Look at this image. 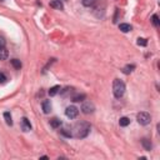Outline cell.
I'll return each mask as SVG.
<instances>
[{"label": "cell", "mask_w": 160, "mask_h": 160, "mask_svg": "<svg viewBox=\"0 0 160 160\" xmlns=\"http://www.w3.org/2000/svg\"><path fill=\"white\" fill-rule=\"evenodd\" d=\"M146 44H148V41H146V39H144V38H139V39H138V45L146 46Z\"/></svg>", "instance_id": "21"}, {"label": "cell", "mask_w": 160, "mask_h": 160, "mask_svg": "<svg viewBox=\"0 0 160 160\" xmlns=\"http://www.w3.org/2000/svg\"><path fill=\"white\" fill-rule=\"evenodd\" d=\"M8 56H9V51L5 49V46L0 48V60H6Z\"/></svg>", "instance_id": "13"}, {"label": "cell", "mask_w": 160, "mask_h": 160, "mask_svg": "<svg viewBox=\"0 0 160 160\" xmlns=\"http://www.w3.org/2000/svg\"><path fill=\"white\" fill-rule=\"evenodd\" d=\"M136 120H138V123L140 125H148V124H150V121H151V116H150L149 113L141 111V113H139V114L136 115Z\"/></svg>", "instance_id": "3"}, {"label": "cell", "mask_w": 160, "mask_h": 160, "mask_svg": "<svg viewBox=\"0 0 160 160\" xmlns=\"http://www.w3.org/2000/svg\"><path fill=\"white\" fill-rule=\"evenodd\" d=\"M0 1H5V0H0Z\"/></svg>", "instance_id": "25"}, {"label": "cell", "mask_w": 160, "mask_h": 160, "mask_svg": "<svg viewBox=\"0 0 160 160\" xmlns=\"http://www.w3.org/2000/svg\"><path fill=\"white\" fill-rule=\"evenodd\" d=\"M22 129L24 130V131H30L31 130V124L26 118H23L22 119Z\"/></svg>", "instance_id": "8"}, {"label": "cell", "mask_w": 160, "mask_h": 160, "mask_svg": "<svg viewBox=\"0 0 160 160\" xmlns=\"http://www.w3.org/2000/svg\"><path fill=\"white\" fill-rule=\"evenodd\" d=\"M151 23H153L155 26H159L160 25V22H159V16L157 14H154L153 16H151Z\"/></svg>", "instance_id": "20"}, {"label": "cell", "mask_w": 160, "mask_h": 160, "mask_svg": "<svg viewBox=\"0 0 160 160\" xmlns=\"http://www.w3.org/2000/svg\"><path fill=\"white\" fill-rule=\"evenodd\" d=\"M85 98H86V95L85 94H78V95H75V96H73V102L74 103H78V102H84L85 100Z\"/></svg>", "instance_id": "15"}, {"label": "cell", "mask_w": 160, "mask_h": 160, "mask_svg": "<svg viewBox=\"0 0 160 160\" xmlns=\"http://www.w3.org/2000/svg\"><path fill=\"white\" fill-rule=\"evenodd\" d=\"M59 91H60V86H59V85H55V86L50 88V90L48 91V94H49L50 96H55Z\"/></svg>", "instance_id": "14"}, {"label": "cell", "mask_w": 160, "mask_h": 160, "mask_svg": "<svg viewBox=\"0 0 160 160\" xmlns=\"http://www.w3.org/2000/svg\"><path fill=\"white\" fill-rule=\"evenodd\" d=\"M6 80H8L6 75L4 74V73H1V71H0V83L4 84V83H6Z\"/></svg>", "instance_id": "22"}, {"label": "cell", "mask_w": 160, "mask_h": 160, "mask_svg": "<svg viewBox=\"0 0 160 160\" xmlns=\"http://www.w3.org/2000/svg\"><path fill=\"white\" fill-rule=\"evenodd\" d=\"M41 108H43V111L45 114H49L51 111V103H50V100H44L41 103Z\"/></svg>", "instance_id": "6"}, {"label": "cell", "mask_w": 160, "mask_h": 160, "mask_svg": "<svg viewBox=\"0 0 160 160\" xmlns=\"http://www.w3.org/2000/svg\"><path fill=\"white\" fill-rule=\"evenodd\" d=\"M61 134H63V135H65V136H68V138H71V136H73L71 131H68V129H63V130H61Z\"/></svg>", "instance_id": "23"}, {"label": "cell", "mask_w": 160, "mask_h": 160, "mask_svg": "<svg viewBox=\"0 0 160 160\" xmlns=\"http://www.w3.org/2000/svg\"><path fill=\"white\" fill-rule=\"evenodd\" d=\"M130 124V119L128 116H123V118H120V120H119V125L120 126H128Z\"/></svg>", "instance_id": "17"}, {"label": "cell", "mask_w": 160, "mask_h": 160, "mask_svg": "<svg viewBox=\"0 0 160 160\" xmlns=\"http://www.w3.org/2000/svg\"><path fill=\"white\" fill-rule=\"evenodd\" d=\"M10 63H11V65L14 66V69H16V70H20V68H22V61H20L19 59H13Z\"/></svg>", "instance_id": "16"}, {"label": "cell", "mask_w": 160, "mask_h": 160, "mask_svg": "<svg viewBox=\"0 0 160 160\" xmlns=\"http://www.w3.org/2000/svg\"><path fill=\"white\" fill-rule=\"evenodd\" d=\"M119 29H120V30L121 31H123V33H129V31H131V25H130V24H126V23H123V24H120L119 25Z\"/></svg>", "instance_id": "12"}, {"label": "cell", "mask_w": 160, "mask_h": 160, "mask_svg": "<svg viewBox=\"0 0 160 160\" xmlns=\"http://www.w3.org/2000/svg\"><path fill=\"white\" fill-rule=\"evenodd\" d=\"M49 5L51 6V8H54V9H58V10H63V9H64L61 0H51V1L49 3Z\"/></svg>", "instance_id": "7"}, {"label": "cell", "mask_w": 160, "mask_h": 160, "mask_svg": "<svg viewBox=\"0 0 160 160\" xmlns=\"http://www.w3.org/2000/svg\"><path fill=\"white\" fill-rule=\"evenodd\" d=\"M4 119H5L6 121V124L8 125H13V119H11V115H10V113L9 111H6V113H4Z\"/></svg>", "instance_id": "19"}, {"label": "cell", "mask_w": 160, "mask_h": 160, "mask_svg": "<svg viewBox=\"0 0 160 160\" xmlns=\"http://www.w3.org/2000/svg\"><path fill=\"white\" fill-rule=\"evenodd\" d=\"M141 144H143V146H144V149L148 150V151H150L151 148H153V144H151V141L149 140V139H146V138L141 139Z\"/></svg>", "instance_id": "9"}, {"label": "cell", "mask_w": 160, "mask_h": 160, "mask_svg": "<svg viewBox=\"0 0 160 160\" xmlns=\"http://www.w3.org/2000/svg\"><path fill=\"white\" fill-rule=\"evenodd\" d=\"M134 69H135V65H134V64L126 65V66H124V68H123V73H124V74H130Z\"/></svg>", "instance_id": "18"}, {"label": "cell", "mask_w": 160, "mask_h": 160, "mask_svg": "<svg viewBox=\"0 0 160 160\" xmlns=\"http://www.w3.org/2000/svg\"><path fill=\"white\" fill-rule=\"evenodd\" d=\"M98 1H99V0H81L83 5L86 6V8H93V6H95Z\"/></svg>", "instance_id": "10"}, {"label": "cell", "mask_w": 160, "mask_h": 160, "mask_svg": "<svg viewBox=\"0 0 160 160\" xmlns=\"http://www.w3.org/2000/svg\"><path fill=\"white\" fill-rule=\"evenodd\" d=\"M89 133H90V124L86 123V121H80V123H77L74 125L71 134L77 139H83V138H86Z\"/></svg>", "instance_id": "1"}, {"label": "cell", "mask_w": 160, "mask_h": 160, "mask_svg": "<svg viewBox=\"0 0 160 160\" xmlns=\"http://www.w3.org/2000/svg\"><path fill=\"white\" fill-rule=\"evenodd\" d=\"M79 114V109L77 106H74V105H70L65 109V115L69 118V119H75V118L78 116Z\"/></svg>", "instance_id": "4"}, {"label": "cell", "mask_w": 160, "mask_h": 160, "mask_svg": "<svg viewBox=\"0 0 160 160\" xmlns=\"http://www.w3.org/2000/svg\"><path fill=\"white\" fill-rule=\"evenodd\" d=\"M60 125H61V120L58 119V118H53V119L50 120V126L54 129H58Z\"/></svg>", "instance_id": "11"}, {"label": "cell", "mask_w": 160, "mask_h": 160, "mask_svg": "<svg viewBox=\"0 0 160 160\" xmlns=\"http://www.w3.org/2000/svg\"><path fill=\"white\" fill-rule=\"evenodd\" d=\"M6 45V41H5V39H4L3 36H0V48H4V46Z\"/></svg>", "instance_id": "24"}, {"label": "cell", "mask_w": 160, "mask_h": 160, "mask_svg": "<svg viewBox=\"0 0 160 160\" xmlns=\"http://www.w3.org/2000/svg\"><path fill=\"white\" fill-rule=\"evenodd\" d=\"M94 110H95V105L91 102H84L81 104V111L84 114H91V113H94Z\"/></svg>", "instance_id": "5"}, {"label": "cell", "mask_w": 160, "mask_h": 160, "mask_svg": "<svg viewBox=\"0 0 160 160\" xmlns=\"http://www.w3.org/2000/svg\"><path fill=\"white\" fill-rule=\"evenodd\" d=\"M113 93H114V96L116 99H120L121 96L124 95L125 93V84L123 80L120 79H115L114 83H113Z\"/></svg>", "instance_id": "2"}]
</instances>
